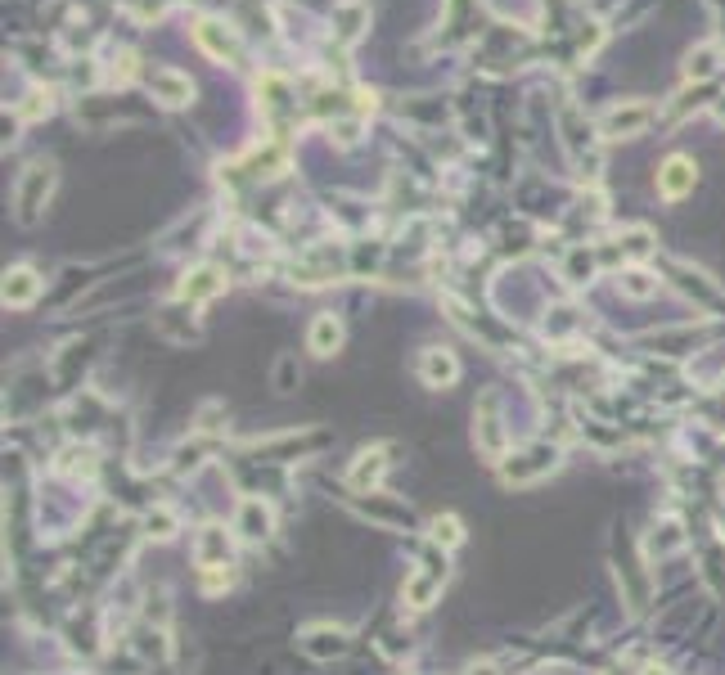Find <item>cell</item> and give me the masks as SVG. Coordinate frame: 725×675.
<instances>
[{
	"mask_svg": "<svg viewBox=\"0 0 725 675\" xmlns=\"http://www.w3.org/2000/svg\"><path fill=\"white\" fill-rule=\"evenodd\" d=\"M622 288H626L631 297H649L658 284H653V279L644 275V270H626V275H622Z\"/></svg>",
	"mask_w": 725,
	"mask_h": 675,
	"instance_id": "16",
	"label": "cell"
},
{
	"mask_svg": "<svg viewBox=\"0 0 725 675\" xmlns=\"http://www.w3.org/2000/svg\"><path fill=\"white\" fill-rule=\"evenodd\" d=\"M383 473V450H370V455H361V464H356V473H352V486H365V477H379Z\"/></svg>",
	"mask_w": 725,
	"mask_h": 675,
	"instance_id": "13",
	"label": "cell"
},
{
	"mask_svg": "<svg viewBox=\"0 0 725 675\" xmlns=\"http://www.w3.org/2000/svg\"><path fill=\"white\" fill-rule=\"evenodd\" d=\"M694 180H698L694 158H685V153H671V158L658 167V194L676 203V198H685L689 189H694Z\"/></svg>",
	"mask_w": 725,
	"mask_h": 675,
	"instance_id": "4",
	"label": "cell"
},
{
	"mask_svg": "<svg viewBox=\"0 0 725 675\" xmlns=\"http://www.w3.org/2000/svg\"><path fill=\"white\" fill-rule=\"evenodd\" d=\"M221 288H226V270L221 266H194L190 275L181 279V302H208V297H217Z\"/></svg>",
	"mask_w": 725,
	"mask_h": 675,
	"instance_id": "6",
	"label": "cell"
},
{
	"mask_svg": "<svg viewBox=\"0 0 725 675\" xmlns=\"http://www.w3.org/2000/svg\"><path fill=\"white\" fill-rule=\"evenodd\" d=\"M433 540H437V545H460V540H464L460 522H455V518H433Z\"/></svg>",
	"mask_w": 725,
	"mask_h": 675,
	"instance_id": "14",
	"label": "cell"
},
{
	"mask_svg": "<svg viewBox=\"0 0 725 675\" xmlns=\"http://www.w3.org/2000/svg\"><path fill=\"white\" fill-rule=\"evenodd\" d=\"M41 293V275L32 266H14L5 275V306H32Z\"/></svg>",
	"mask_w": 725,
	"mask_h": 675,
	"instance_id": "10",
	"label": "cell"
},
{
	"mask_svg": "<svg viewBox=\"0 0 725 675\" xmlns=\"http://www.w3.org/2000/svg\"><path fill=\"white\" fill-rule=\"evenodd\" d=\"M149 90H154V99H163L167 108H185L194 99V81L185 77L181 68H158L154 77H149Z\"/></svg>",
	"mask_w": 725,
	"mask_h": 675,
	"instance_id": "5",
	"label": "cell"
},
{
	"mask_svg": "<svg viewBox=\"0 0 725 675\" xmlns=\"http://www.w3.org/2000/svg\"><path fill=\"white\" fill-rule=\"evenodd\" d=\"M194 41H199L203 54H212V59H221V63H235L239 59V36H235V27L217 23V18H203V23L194 27Z\"/></svg>",
	"mask_w": 725,
	"mask_h": 675,
	"instance_id": "3",
	"label": "cell"
},
{
	"mask_svg": "<svg viewBox=\"0 0 725 675\" xmlns=\"http://www.w3.org/2000/svg\"><path fill=\"white\" fill-rule=\"evenodd\" d=\"M50 189H55V171L50 167H28L19 180V194H14V207H19V221H37V212L46 207Z\"/></svg>",
	"mask_w": 725,
	"mask_h": 675,
	"instance_id": "1",
	"label": "cell"
},
{
	"mask_svg": "<svg viewBox=\"0 0 725 675\" xmlns=\"http://www.w3.org/2000/svg\"><path fill=\"white\" fill-rule=\"evenodd\" d=\"M307 347L316 351V356H334V351L343 347V320H338L334 311L316 315V320H311V329H307Z\"/></svg>",
	"mask_w": 725,
	"mask_h": 675,
	"instance_id": "8",
	"label": "cell"
},
{
	"mask_svg": "<svg viewBox=\"0 0 725 675\" xmlns=\"http://www.w3.org/2000/svg\"><path fill=\"white\" fill-rule=\"evenodd\" d=\"M46 113H50V95H41V90H32L28 104H19V122H37Z\"/></svg>",
	"mask_w": 725,
	"mask_h": 675,
	"instance_id": "15",
	"label": "cell"
},
{
	"mask_svg": "<svg viewBox=\"0 0 725 675\" xmlns=\"http://www.w3.org/2000/svg\"><path fill=\"white\" fill-rule=\"evenodd\" d=\"M649 122H653V108L644 104V99H626V104L608 108L604 122H599V131L613 135V140H622V135H640Z\"/></svg>",
	"mask_w": 725,
	"mask_h": 675,
	"instance_id": "2",
	"label": "cell"
},
{
	"mask_svg": "<svg viewBox=\"0 0 725 675\" xmlns=\"http://www.w3.org/2000/svg\"><path fill=\"white\" fill-rule=\"evenodd\" d=\"M419 378H424L428 387H451L455 378H460V360H455L451 351L433 347V351H424V360H419Z\"/></svg>",
	"mask_w": 725,
	"mask_h": 675,
	"instance_id": "9",
	"label": "cell"
},
{
	"mask_svg": "<svg viewBox=\"0 0 725 675\" xmlns=\"http://www.w3.org/2000/svg\"><path fill=\"white\" fill-rule=\"evenodd\" d=\"M442 581H446V563L437 567V563H419V572L406 581V603L410 608H428V603L437 599V590H442Z\"/></svg>",
	"mask_w": 725,
	"mask_h": 675,
	"instance_id": "7",
	"label": "cell"
},
{
	"mask_svg": "<svg viewBox=\"0 0 725 675\" xmlns=\"http://www.w3.org/2000/svg\"><path fill=\"white\" fill-rule=\"evenodd\" d=\"M716 59H721V50H716V45H698V50L689 54V63H685V77L689 81H707L716 72Z\"/></svg>",
	"mask_w": 725,
	"mask_h": 675,
	"instance_id": "12",
	"label": "cell"
},
{
	"mask_svg": "<svg viewBox=\"0 0 725 675\" xmlns=\"http://www.w3.org/2000/svg\"><path fill=\"white\" fill-rule=\"evenodd\" d=\"M239 531H244L248 540H262L266 531H271V509H266L262 500H244V509H239Z\"/></svg>",
	"mask_w": 725,
	"mask_h": 675,
	"instance_id": "11",
	"label": "cell"
}]
</instances>
